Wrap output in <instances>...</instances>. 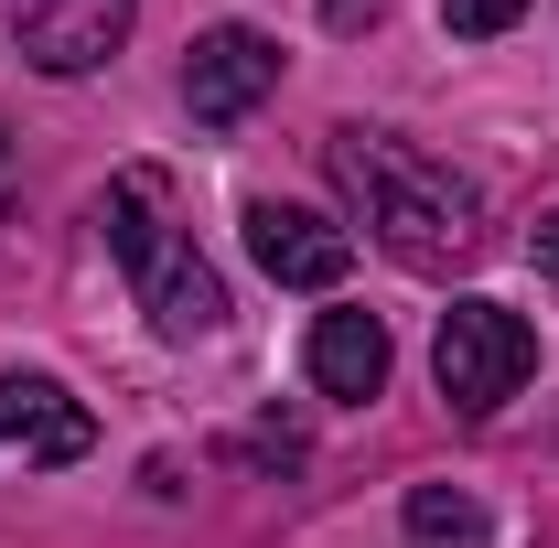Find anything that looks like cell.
<instances>
[{
	"instance_id": "6da1fadb",
	"label": "cell",
	"mask_w": 559,
	"mask_h": 548,
	"mask_svg": "<svg viewBox=\"0 0 559 548\" xmlns=\"http://www.w3.org/2000/svg\"><path fill=\"white\" fill-rule=\"evenodd\" d=\"M323 172H334V194L355 205V226L419 279H452L485 259V194L452 172V162H430L409 140L388 130H334L323 140Z\"/></svg>"
},
{
	"instance_id": "7a4b0ae2",
	"label": "cell",
	"mask_w": 559,
	"mask_h": 548,
	"mask_svg": "<svg viewBox=\"0 0 559 548\" xmlns=\"http://www.w3.org/2000/svg\"><path fill=\"white\" fill-rule=\"evenodd\" d=\"M97 226H108V259L130 270L140 312H151V334L162 344H205L215 323H226V279L194 259V237L173 226V183L162 172H119L108 183V205H97Z\"/></svg>"
},
{
	"instance_id": "3957f363",
	"label": "cell",
	"mask_w": 559,
	"mask_h": 548,
	"mask_svg": "<svg viewBox=\"0 0 559 548\" xmlns=\"http://www.w3.org/2000/svg\"><path fill=\"white\" fill-rule=\"evenodd\" d=\"M430 377H441V398L463 419H495L527 377H538V334H527V312H506V301H452L441 312V334H430Z\"/></svg>"
},
{
	"instance_id": "277c9868",
	"label": "cell",
	"mask_w": 559,
	"mask_h": 548,
	"mask_svg": "<svg viewBox=\"0 0 559 548\" xmlns=\"http://www.w3.org/2000/svg\"><path fill=\"white\" fill-rule=\"evenodd\" d=\"M130 22H140V0H11V44L44 75H97L130 44Z\"/></svg>"
},
{
	"instance_id": "5b68a950",
	"label": "cell",
	"mask_w": 559,
	"mask_h": 548,
	"mask_svg": "<svg viewBox=\"0 0 559 548\" xmlns=\"http://www.w3.org/2000/svg\"><path fill=\"white\" fill-rule=\"evenodd\" d=\"M270 86H280V44H270V33H248V22L194 33V55H183V108H194L205 130H237Z\"/></svg>"
},
{
	"instance_id": "8992f818",
	"label": "cell",
	"mask_w": 559,
	"mask_h": 548,
	"mask_svg": "<svg viewBox=\"0 0 559 548\" xmlns=\"http://www.w3.org/2000/svg\"><path fill=\"white\" fill-rule=\"evenodd\" d=\"M248 259H259L280 290H345L355 237L334 226V215H312V205H280V194H259V205H248Z\"/></svg>"
},
{
	"instance_id": "52a82bcc",
	"label": "cell",
	"mask_w": 559,
	"mask_h": 548,
	"mask_svg": "<svg viewBox=\"0 0 559 548\" xmlns=\"http://www.w3.org/2000/svg\"><path fill=\"white\" fill-rule=\"evenodd\" d=\"M97 452V419L66 377H0V463H86Z\"/></svg>"
},
{
	"instance_id": "ba28073f",
	"label": "cell",
	"mask_w": 559,
	"mask_h": 548,
	"mask_svg": "<svg viewBox=\"0 0 559 548\" xmlns=\"http://www.w3.org/2000/svg\"><path fill=\"white\" fill-rule=\"evenodd\" d=\"M301 366H312L323 398H377V388H388V323H377V312H323Z\"/></svg>"
},
{
	"instance_id": "9c48e42d",
	"label": "cell",
	"mask_w": 559,
	"mask_h": 548,
	"mask_svg": "<svg viewBox=\"0 0 559 548\" xmlns=\"http://www.w3.org/2000/svg\"><path fill=\"white\" fill-rule=\"evenodd\" d=\"M409 548H485V505L463 484H409Z\"/></svg>"
},
{
	"instance_id": "30bf717a",
	"label": "cell",
	"mask_w": 559,
	"mask_h": 548,
	"mask_svg": "<svg viewBox=\"0 0 559 548\" xmlns=\"http://www.w3.org/2000/svg\"><path fill=\"white\" fill-rule=\"evenodd\" d=\"M441 22H452L463 44H495V33H516V22H527V0H441Z\"/></svg>"
},
{
	"instance_id": "8fae6325",
	"label": "cell",
	"mask_w": 559,
	"mask_h": 548,
	"mask_svg": "<svg viewBox=\"0 0 559 548\" xmlns=\"http://www.w3.org/2000/svg\"><path fill=\"white\" fill-rule=\"evenodd\" d=\"M527 259H538V279L559 290V215H538V237H527Z\"/></svg>"
},
{
	"instance_id": "7c38bea8",
	"label": "cell",
	"mask_w": 559,
	"mask_h": 548,
	"mask_svg": "<svg viewBox=\"0 0 559 548\" xmlns=\"http://www.w3.org/2000/svg\"><path fill=\"white\" fill-rule=\"evenodd\" d=\"M377 11H388V0H323V22H334V33H366Z\"/></svg>"
},
{
	"instance_id": "4fadbf2b",
	"label": "cell",
	"mask_w": 559,
	"mask_h": 548,
	"mask_svg": "<svg viewBox=\"0 0 559 548\" xmlns=\"http://www.w3.org/2000/svg\"><path fill=\"white\" fill-rule=\"evenodd\" d=\"M0 162H11V140H0Z\"/></svg>"
}]
</instances>
